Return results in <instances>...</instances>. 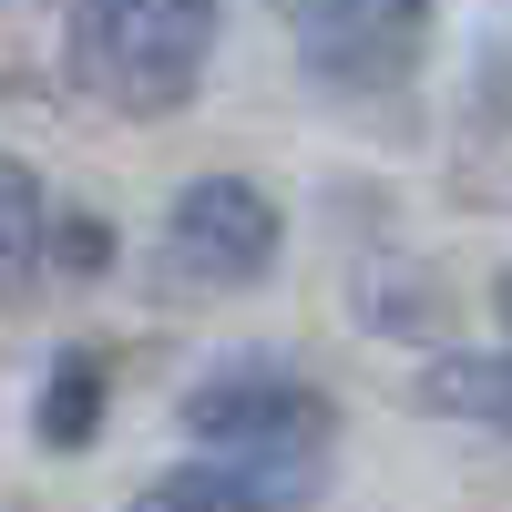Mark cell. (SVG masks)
<instances>
[{
  "label": "cell",
  "instance_id": "cell-1",
  "mask_svg": "<svg viewBox=\"0 0 512 512\" xmlns=\"http://www.w3.org/2000/svg\"><path fill=\"white\" fill-rule=\"evenodd\" d=\"M62 62L103 113H185L205 62H216V11L205 0H72Z\"/></svg>",
  "mask_w": 512,
  "mask_h": 512
},
{
  "label": "cell",
  "instance_id": "cell-2",
  "mask_svg": "<svg viewBox=\"0 0 512 512\" xmlns=\"http://www.w3.org/2000/svg\"><path fill=\"white\" fill-rule=\"evenodd\" d=\"M277 236H287V216L246 175H195V185H175V205L154 226V277L175 297H236L277 267Z\"/></svg>",
  "mask_w": 512,
  "mask_h": 512
},
{
  "label": "cell",
  "instance_id": "cell-3",
  "mask_svg": "<svg viewBox=\"0 0 512 512\" xmlns=\"http://www.w3.org/2000/svg\"><path fill=\"white\" fill-rule=\"evenodd\" d=\"M185 431L236 451V461H287V451H328L338 410L318 379H297L277 359H236V369H205L185 390Z\"/></svg>",
  "mask_w": 512,
  "mask_h": 512
},
{
  "label": "cell",
  "instance_id": "cell-4",
  "mask_svg": "<svg viewBox=\"0 0 512 512\" xmlns=\"http://www.w3.org/2000/svg\"><path fill=\"white\" fill-rule=\"evenodd\" d=\"M420 11H431V0H297V41H308L318 82H338V93H379V82L410 72Z\"/></svg>",
  "mask_w": 512,
  "mask_h": 512
},
{
  "label": "cell",
  "instance_id": "cell-5",
  "mask_svg": "<svg viewBox=\"0 0 512 512\" xmlns=\"http://www.w3.org/2000/svg\"><path fill=\"white\" fill-rule=\"evenodd\" d=\"M52 195L31 185V164H11L0 154V297H31L41 287V267H52Z\"/></svg>",
  "mask_w": 512,
  "mask_h": 512
},
{
  "label": "cell",
  "instance_id": "cell-6",
  "mask_svg": "<svg viewBox=\"0 0 512 512\" xmlns=\"http://www.w3.org/2000/svg\"><path fill=\"white\" fill-rule=\"evenodd\" d=\"M103 431V359L93 349H72L52 379H41V410H31V441L41 451H82Z\"/></svg>",
  "mask_w": 512,
  "mask_h": 512
},
{
  "label": "cell",
  "instance_id": "cell-7",
  "mask_svg": "<svg viewBox=\"0 0 512 512\" xmlns=\"http://www.w3.org/2000/svg\"><path fill=\"white\" fill-rule=\"evenodd\" d=\"M420 410L482 420V431H512V349H502V359H441L431 379H420Z\"/></svg>",
  "mask_w": 512,
  "mask_h": 512
},
{
  "label": "cell",
  "instance_id": "cell-8",
  "mask_svg": "<svg viewBox=\"0 0 512 512\" xmlns=\"http://www.w3.org/2000/svg\"><path fill=\"white\" fill-rule=\"evenodd\" d=\"M123 512H256V482H246V461H175V472H154Z\"/></svg>",
  "mask_w": 512,
  "mask_h": 512
},
{
  "label": "cell",
  "instance_id": "cell-9",
  "mask_svg": "<svg viewBox=\"0 0 512 512\" xmlns=\"http://www.w3.org/2000/svg\"><path fill=\"white\" fill-rule=\"evenodd\" d=\"M492 308H502V328H512V267H502V287H492Z\"/></svg>",
  "mask_w": 512,
  "mask_h": 512
}]
</instances>
